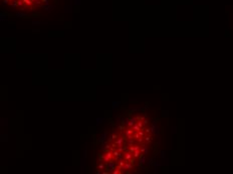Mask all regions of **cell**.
Listing matches in <instances>:
<instances>
[{"label": "cell", "instance_id": "6da1fadb", "mask_svg": "<svg viewBox=\"0 0 233 174\" xmlns=\"http://www.w3.org/2000/svg\"><path fill=\"white\" fill-rule=\"evenodd\" d=\"M3 2L20 10H33L43 5L46 2V0H3Z\"/></svg>", "mask_w": 233, "mask_h": 174}]
</instances>
